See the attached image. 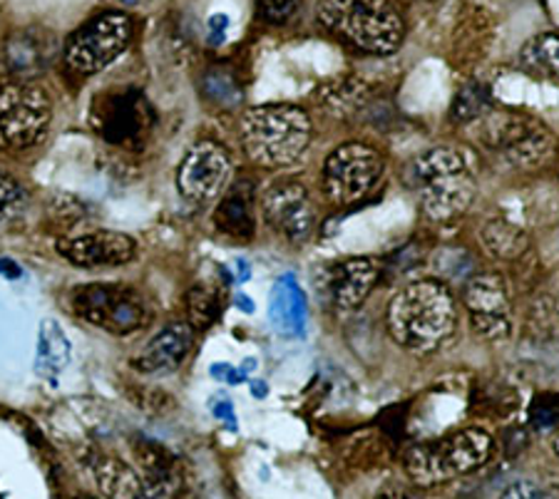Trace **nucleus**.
<instances>
[{
  "instance_id": "nucleus-29",
  "label": "nucleus",
  "mask_w": 559,
  "mask_h": 499,
  "mask_svg": "<svg viewBox=\"0 0 559 499\" xmlns=\"http://www.w3.org/2000/svg\"><path fill=\"white\" fill-rule=\"evenodd\" d=\"M107 8H112V11H122V13H132V11H144V8H150L152 0H103Z\"/></svg>"
},
{
  "instance_id": "nucleus-12",
  "label": "nucleus",
  "mask_w": 559,
  "mask_h": 499,
  "mask_svg": "<svg viewBox=\"0 0 559 499\" xmlns=\"http://www.w3.org/2000/svg\"><path fill=\"white\" fill-rule=\"evenodd\" d=\"M463 306L471 313V323L480 338L498 343L512 335L510 288L498 271H483L467 278L463 286Z\"/></svg>"
},
{
  "instance_id": "nucleus-14",
  "label": "nucleus",
  "mask_w": 559,
  "mask_h": 499,
  "mask_svg": "<svg viewBox=\"0 0 559 499\" xmlns=\"http://www.w3.org/2000/svg\"><path fill=\"white\" fill-rule=\"evenodd\" d=\"M231 171L229 152L216 142H197L177 169V189L187 202L206 204L222 194Z\"/></svg>"
},
{
  "instance_id": "nucleus-5",
  "label": "nucleus",
  "mask_w": 559,
  "mask_h": 499,
  "mask_svg": "<svg viewBox=\"0 0 559 499\" xmlns=\"http://www.w3.org/2000/svg\"><path fill=\"white\" fill-rule=\"evenodd\" d=\"M492 452V438L480 428H465L445 438L420 442L405 452L403 465L418 487H436L483 467Z\"/></svg>"
},
{
  "instance_id": "nucleus-4",
  "label": "nucleus",
  "mask_w": 559,
  "mask_h": 499,
  "mask_svg": "<svg viewBox=\"0 0 559 499\" xmlns=\"http://www.w3.org/2000/svg\"><path fill=\"white\" fill-rule=\"evenodd\" d=\"M405 181L416 189L426 219L438 224L463 216L475 199L471 169L463 154L453 147L423 152L405 169Z\"/></svg>"
},
{
  "instance_id": "nucleus-26",
  "label": "nucleus",
  "mask_w": 559,
  "mask_h": 499,
  "mask_svg": "<svg viewBox=\"0 0 559 499\" xmlns=\"http://www.w3.org/2000/svg\"><path fill=\"white\" fill-rule=\"evenodd\" d=\"M299 8L301 0H257V13L269 25H286Z\"/></svg>"
},
{
  "instance_id": "nucleus-27",
  "label": "nucleus",
  "mask_w": 559,
  "mask_h": 499,
  "mask_svg": "<svg viewBox=\"0 0 559 499\" xmlns=\"http://www.w3.org/2000/svg\"><path fill=\"white\" fill-rule=\"evenodd\" d=\"M23 202H25L23 187L17 185L11 175H5V171L0 169V219H11L13 214L21 212Z\"/></svg>"
},
{
  "instance_id": "nucleus-1",
  "label": "nucleus",
  "mask_w": 559,
  "mask_h": 499,
  "mask_svg": "<svg viewBox=\"0 0 559 499\" xmlns=\"http://www.w3.org/2000/svg\"><path fill=\"white\" fill-rule=\"evenodd\" d=\"M385 329L395 346L430 356L453 338L457 304L445 281H416L401 288L385 308Z\"/></svg>"
},
{
  "instance_id": "nucleus-16",
  "label": "nucleus",
  "mask_w": 559,
  "mask_h": 499,
  "mask_svg": "<svg viewBox=\"0 0 559 499\" xmlns=\"http://www.w3.org/2000/svg\"><path fill=\"white\" fill-rule=\"evenodd\" d=\"M60 56V43L56 35L40 25H28V28H17L8 35L3 60L8 72L15 80H33L40 78L45 70L56 66Z\"/></svg>"
},
{
  "instance_id": "nucleus-6",
  "label": "nucleus",
  "mask_w": 559,
  "mask_h": 499,
  "mask_svg": "<svg viewBox=\"0 0 559 499\" xmlns=\"http://www.w3.org/2000/svg\"><path fill=\"white\" fill-rule=\"evenodd\" d=\"M134 35V21L130 13L107 11L70 35L62 45V60L78 75H95L122 56L130 48Z\"/></svg>"
},
{
  "instance_id": "nucleus-18",
  "label": "nucleus",
  "mask_w": 559,
  "mask_h": 499,
  "mask_svg": "<svg viewBox=\"0 0 559 499\" xmlns=\"http://www.w3.org/2000/svg\"><path fill=\"white\" fill-rule=\"evenodd\" d=\"M381 278V261L371 257L348 259L331 271V296L333 304L344 311H354V308L364 306V301Z\"/></svg>"
},
{
  "instance_id": "nucleus-13",
  "label": "nucleus",
  "mask_w": 559,
  "mask_h": 499,
  "mask_svg": "<svg viewBox=\"0 0 559 499\" xmlns=\"http://www.w3.org/2000/svg\"><path fill=\"white\" fill-rule=\"evenodd\" d=\"M261 214L286 241L304 243L316 229V209L301 181L282 179L261 194Z\"/></svg>"
},
{
  "instance_id": "nucleus-20",
  "label": "nucleus",
  "mask_w": 559,
  "mask_h": 499,
  "mask_svg": "<svg viewBox=\"0 0 559 499\" xmlns=\"http://www.w3.org/2000/svg\"><path fill=\"white\" fill-rule=\"evenodd\" d=\"M134 452H138L144 495L150 497L175 495L179 483H182L177 460L169 455L165 448H159L157 442H142Z\"/></svg>"
},
{
  "instance_id": "nucleus-7",
  "label": "nucleus",
  "mask_w": 559,
  "mask_h": 499,
  "mask_svg": "<svg viewBox=\"0 0 559 499\" xmlns=\"http://www.w3.org/2000/svg\"><path fill=\"white\" fill-rule=\"evenodd\" d=\"M52 120V103L31 80L0 85V150L25 152L43 142Z\"/></svg>"
},
{
  "instance_id": "nucleus-19",
  "label": "nucleus",
  "mask_w": 559,
  "mask_h": 499,
  "mask_svg": "<svg viewBox=\"0 0 559 499\" xmlns=\"http://www.w3.org/2000/svg\"><path fill=\"white\" fill-rule=\"evenodd\" d=\"M216 229L234 236V239H251L257 231L254 219V187L241 179L234 185L214 212Z\"/></svg>"
},
{
  "instance_id": "nucleus-9",
  "label": "nucleus",
  "mask_w": 559,
  "mask_h": 499,
  "mask_svg": "<svg viewBox=\"0 0 559 499\" xmlns=\"http://www.w3.org/2000/svg\"><path fill=\"white\" fill-rule=\"evenodd\" d=\"M80 319L112 335H130L150 321V306L140 292L120 284H87L72 294Z\"/></svg>"
},
{
  "instance_id": "nucleus-8",
  "label": "nucleus",
  "mask_w": 559,
  "mask_h": 499,
  "mask_svg": "<svg viewBox=\"0 0 559 499\" xmlns=\"http://www.w3.org/2000/svg\"><path fill=\"white\" fill-rule=\"evenodd\" d=\"M383 154L364 142H346L323 162V194L331 204L350 206L364 202L383 179Z\"/></svg>"
},
{
  "instance_id": "nucleus-24",
  "label": "nucleus",
  "mask_w": 559,
  "mask_h": 499,
  "mask_svg": "<svg viewBox=\"0 0 559 499\" xmlns=\"http://www.w3.org/2000/svg\"><path fill=\"white\" fill-rule=\"evenodd\" d=\"M222 292L210 284H197L187 294V323L197 331L212 329L222 316Z\"/></svg>"
},
{
  "instance_id": "nucleus-2",
  "label": "nucleus",
  "mask_w": 559,
  "mask_h": 499,
  "mask_svg": "<svg viewBox=\"0 0 559 499\" xmlns=\"http://www.w3.org/2000/svg\"><path fill=\"white\" fill-rule=\"evenodd\" d=\"M319 23L348 48L393 56L405 38L401 0H319Z\"/></svg>"
},
{
  "instance_id": "nucleus-3",
  "label": "nucleus",
  "mask_w": 559,
  "mask_h": 499,
  "mask_svg": "<svg viewBox=\"0 0 559 499\" xmlns=\"http://www.w3.org/2000/svg\"><path fill=\"white\" fill-rule=\"evenodd\" d=\"M313 138L309 115L296 105H259L241 115V150L254 165L282 169L304 157Z\"/></svg>"
},
{
  "instance_id": "nucleus-30",
  "label": "nucleus",
  "mask_w": 559,
  "mask_h": 499,
  "mask_svg": "<svg viewBox=\"0 0 559 499\" xmlns=\"http://www.w3.org/2000/svg\"><path fill=\"white\" fill-rule=\"evenodd\" d=\"M555 450H557V455H559V435H557V440H555Z\"/></svg>"
},
{
  "instance_id": "nucleus-21",
  "label": "nucleus",
  "mask_w": 559,
  "mask_h": 499,
  "mask_svg": "<svg viewBox=\"0 0 559 499\" xmlns=\"http://www.w3.org/2000/svg\"><path fill=\"white\" fill-rule=\"evenodd\" d=\"M87 467L93 472L100 492L107 497L134 499L144 495L140 472L130 467L128 462H122L120 458L107 455V452H95V455L87 460Z\"/></svg>"
},
{
  "instance_id": "nucleus-15",
  "label": "nucleus",
  "mask_w": 559,
  "mask_h": 499,
  "mask_svg": "<svg viewBox=\"0 0 559 499\" xmlns=\"http://www.w3.org/2000/svg\"><path fill=\"white\" fill-rule=\"evenodd\" d=\"M58 251L62 259L80 269H110L130 264L138 257V243L122 231L97 229L72 236V239H60Z\"/></svg>"
},
{
  "instance_id": "nucleus-28",
  "label": "nucleus",
  "mask_w": 559,
  "mask_h": 499,
  "mask_svg": "<svg viewBox=\"0 0 559 499\" xmlns=\"http://www.w3.org/2000/svg\"><path fill=\"white\" fill-rule=\"evenodd\" d=\"M502 497H522V499H532V497H543V489H539L535 483L530 479H515L508 489H504Z\"/></svg>"
},
{
  "instance_id": "nucleus-23",
  "label": "nucleus",
  "mask_w": 559,
  "mask_h": 499,
  "mask_svg": "<svg viewBox=\"0 0 559 499\" xmlns=\"http://www.w3.org/2000/svg\"><path fill=\"white\" fill-rule=\"evenodd\" d=\"M483 243L495 259L515 261L527 251V234L512 222L495 219L488 222L483 229Z\"/></svg>"
},
{
  "instance_id": "nucleus-25",
  "label": "nucleus",
  "mask_w": 559,
  "mask_h": 499,
  "mask_svg": "<svg viewBox=\"0 0 559 499\" xmlns=\"http://www.w3.org/2000/svg\"><path fill=\"white\" fill-rule=\"evenodd\" d=\"M490 107H492L490 90L483 83H471L455 95L450 117H453V122L467 124L473 120H483V117L490 112Z\"/></svg>"
},
{
  "instance_id": "nucleus-10",
  "label": "nucleus",
  "mask_w": 559,
  "mask_h": 499,
  "mask_svg": "<svg viewBox=\"0 0 559 499\" xmlns=\"http://www.w3.org/2000/svg\"><path fill=\"white\" fill-rule=\"evenodd\" d=\"M480 138L518 167H539L552 157L555 138L539 120L515 112H488L480 127Z\"/></svg>"
},
{
  "instance_id": "nucleus-11",
  "label": "nucleus",
  "mask_w": 559,
  "mask_h": 499,
  "mask_svg": "<svg viewBox=\"0 0 559 499\" xmlns=\"http://www.w3.org/2000/svg\"><path fill=\"white\" fill-rule=\"evenodd\" d=\"M93 124L107 144L140 147L155 127V110L140 90H115L95 99Z\"/></svg>"
},
{
  "instance_id": "nucleus-17",
  "label": "nucleus",
  "mask_w": 559,
  "mask_h": 499,
  "mask_svg": "<svg viewBox=\"0 0 559 499\" xmlns=\"http://www.w3.org/2000/svg\"><path fill=\"white\" fill-rule=\"evenodd\" d=\"M194 343V329L187 321L169 323L144 343L132 358V368L144 376H167L182 366Z\"/></svg>"
},
{
  "instance_id": "nucleus-22",
  "label": "nucleus",
  "mask_w": 559,
  "mask_h": 499,
  "mask_svg": "<svg viewBox=\"0 0 559 499\" xmlns=\"http://www.w3.org/2000/svg\"><path fill=\"white\" fill-rule=\"evenodd\" d=\"M520 68L537 80H559V35H537L520 52Z\"/></svg>"
}]
</instances>
